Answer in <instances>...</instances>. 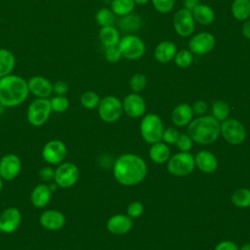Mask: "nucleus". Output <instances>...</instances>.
Returning <instances> with one entry per match:
<instances>
[{
    "instance_id": "obj_1",
    "label": "nucleus",
    "mask_w": 250,
    "mask_h": 250,
    "mask_svg": "<svg viewBox=\"0 0 250 250\" xmlns=\"http://www.w3.org/2000/svg\"><path fill=\"white\" fill-rule=\"evenodd\" d=\"M146 175V164L140 156L125 153L119 156L113 166L115 180L123 186H135Z\"/></svg>"
},
{
    "instance_id": "obj_2",
    "label": "nucleus",
    "mask_w": 250,
    "mask_h": 250,
    "mask_svg": "<svg viewBox=\"0 0 250 250\" xmlns=\"http://www.w3.org/2000/svg\"><path fill=\"white\" fill-rule=\"evenodd\" d=\"M27 80L17 74H9L0 78V104L4 107H15L22 104L28 97Z\"/></svg>"
},
{
    "instance_id": "obj_3",
    "label": "nucleus",
    "mask_w": 250,
    "mask_h": 250,
    "mask_svg": "<svg viewBox=\"0 0 250 250\" xmlns=\"http://www.w3.org/2000/svg\"><path fill=\"white\" fill-rule=\"evenodd\" d=\"M220 123L212 115H200L188 123V135L200 145H209L217 140Z\"/></svg>"
},
{
    "instance_id": "obj_4",
    "label": "nucleus",
    "mask_w": 250,
    "mask_h": 250,
    "mask_svg": "<svg viewBox=\"0 0 250 250\" xmlns=\"http://www.w3.org/2000/svg\"><path fill=\"white\" fill-rule=\"evenodd\" d=\"M52 112L49 99L35 98L27 106L26 119L32 126L39 127L48 121Z\"/></svg>"
},
{
    "instance_id": "obj_5",
    "label": "nucleus",
    "mask_w": 250,
    "mask_h": 250,
    "mask_svg": "<svg viewBox=\"0 0 250 250\" xmlns=\"http://www.w3.org/2000/svg\"><path fill=\"white\" fill-rule=\"evenodd\" d=\"M141 135L148 144H155L162 140L164 131L160 117L154 113H148L142 119L140 125Z\"/></svg>"
},
{
    "instance_id": "obj_6",
    "label": "nucleus",
    "mask_w": 250,
    "mask_h": 250,
    "mask_svg": "<svg viewBox=\"0 0 250 250\" xmlns=\"http://www.w3.org/2000/svg\"><path fill=\"white\" fill-rule=\"evenodd\" d=\"M117 46L121 56L130 61L142 58L146 51L144 41L135 34H127L121 37Z\"/></svg>"
},
{
    "instance_id": "obj_7",
    "label": "nucleus",
    "mask_w": 250,
    "mask_h": 250,
    "mask_svg": "<svg viewBox=\"0 0 250 250\" xmlns=\"http://www.w3.org/2000/svg\"><path fill=\"white\" fill-rule=\"evenodd\" d=\"M79 179L78 167L69 161H63L55 169L54 183L61 188L73 187Z\"/></svg>"
},
{
    "instance_id": "obj_8",
    "label": "nucleus",
    "mask_w": 250,
    "mask_h": 250,
    "mask_svg": "<svg viewBox=\"0 0 250 250\" xmlns=\"http://www.w3.org/2000/svg\"><path fill=\"white\" fill-rule=\"evenodd\" d=\"M194 156L188 151H182L168 159L167 170L178 177L187 176L194 169Z\"/></svg>"
},
{
    "instance_id": "obj_9",
    "label": "nucleus",
    "mask_w": 250,
    "mask_h": 250,
    "mask_svg": "<svg viewBox=\"0 0 250 250\" xmlns=\"http://www.w3.org/2000/svg\"><path fill=\"white\" fill-rule=\"evenodd\" d=\"M122 110V103L114 96H106L103 98L98 105L99 116L106 123L116 121L120 117Z\"/></svg>"
},
{
    "instance_id": "obj_10",
    "label": "nucleus",
    "mask_w": 250,
    "mask_h": 250,
    "mask_svg": "<svg viewBox=\"0 0 250 250\" xmlns=\"http://www.w3.org/2000/svg\"><path fill=\"white\" fill-rule=\"evenodd\" d=\"M66 146L62 141L51 140L43 146L41 156L49 165H59L63 162L66 156Z\"/></svg>"
},
{
    "instance_id": "obj_11",
    "label": "nucleus",
    "mask_w": 250,
    "mask_h": 250,
    "mask_svg": "<svg viewBox=\"0 0 250 250\" xmlns=\"http://www.w3.org/2000/svg\"><path fill=\"white\" fill-rule=\"evenodd\" d=\"M220 133L230 145H240L245 140L244 126L236 119H226L220 125Z\"/></svg>"
},
{
    "instance_id": "obj_12",
    "label": "nucleus",
    "mask_w": 250,
    "mask_h": 250,
    "mask_svg": "<svg viewBox=\"0 0 250 250\" xmlns=\"http://www.w3.org/2000/svg\"><path fill=\"white\" fill-rule=\"evenodd\" d=\"M173 27L178 35L182 37L190 36L195 28L192 13L184 8L178 10L173 17Z\"/></svg>"
},
{
    "instance_id": "obj_13",
    "label": "nucleus",
    "mask_w": 250,
    "mask_h": 250,
    "mask_svg": "<svg viewBox=\"0 0 250 250\" xmlns=\"http://www.w3.org/2000/svg\"><path fill=\"white\" fill-rule=\"evenodd\" d=\"M215 36L207 31H202L193 35L188 41V50L198 56L208 54L215 47Z\"/></svg>"
},
{
    "instance_id": "obj_14",
    "label": "nucleus",
    "mask_w": 250,
    "mask_h": 250,
    "mask_svg": "<svg viewBox=\"0 0 250 250\" xmlns=\"http://www.w3.org/2000/svg\"><path fill=\"white\" fill-rule=\"evenodd\" d=\"M21 170V160L15 153H7L0 159V177L3 181L16 179Z\"/></svg>"
},
{
    "instance_id": "obj_15",
    "label": "nucleus",
    "mask_w": 250,
    "mask_h": 250,
    "mask_svg": "<svg viewBox=\"0 0 250 250\" xmlns=\"http://www.w3.org/2000/svg\"><path fill=\"white\" fill-rule=\"evenodd\" d=\"M21 213L17 207H7L0 214V231L3 233L15 232L21 226Z\"/></svg>"
},
{
    "instance_id": "obj_16",
    "label": "nucleus",
    "mask_w": 250,
    "mask_h": 250,
    "mask_svg": "<svg viewBox=\"0 0 250 250\" xmlns=\"http://www.w3.org/2000/svg\"><path fill=\"white\" fill-rule=\"evenodd\" d=\"M27 87L29 94L33 95L35 98L49 99L53 94V83L42 75L31 76L27 80Z\"/></svg>"
},
{
    "instance_id": "obj_17",
    "label": "nucleus",
    "mask_w": 250,
    "mask_h": 250,
    "mask_svg": "<svg viewBox=\"0 0 250 250\" xmlns=\"http://www.w3.org/2000/svg\"><path fill=\"white\" fill-rule=\"evenodd\" d=\"M39 224L47 230H59L65 225V216L57 209H47L39 217Z\"/></svg>"
},
{
    "instance_id": "obj_18",
    "label": "nucleus",
    "mask_w": 250,
    "mask_h": 250,
    "mask_svg": "<svg viewBox=\"0 0 250 250\" xmlns=\"http://www.w3.org/2000/svg\"><path fill=\"white\" fill-rule=\"evenodd\" d=\"M123 110L127 115L137 118L142 116L146 111V102L138 93L127 95L122 102Z\"/></svg>"
},
{
    "instance_id": "obj_19",
    "label": "nucleus",
    "mask_w": 250,
    "mask_h": 250,
    "mask_svg": "<svg viewBox=\"0 0 250 250\" xmlns=\"http://www.w3.org/2000/svg\"><path fill=\"white\" fill-rule=\"evenodd\" d=\"M133 226L132 219L127 215L116 214L111 216L106 222V229L110 233L121 235L127 233Z\"/></svg>"
},
{
    "instance_id": "obj_20",
    "label": "nucleus",
    "mask_w": 250,
    "mask_h": 250,
    "mask_svg": "<svg viewBox=\"0 0 250 250\" xmlns=\"http://www.w3.org/2000/svg\"><path fill=\"white\" fill-rule=\"evenodd\" d=\"M52 189L49 184L42 183L36 185L30 192V202L35 208L46 207L52 198Z\"/></svg>"
},
{
    "instance_id": "obj_21",
    "label": "nucleus",
    "mask_w": 250,
    "mask_h": 250,
    "mask_svg": "<svg viewBox=\"0 0 250 250\" xmlns=\"http://www.w3.org/2000/svg\"><path fill=\"white\" fill-rule=\"evenodd\" d=\"M195 166L204 173H212L217 169L218 161L216 156L208 150H200L194 156Z\"/></svg>"
},
{
    "instance_id": "obj_22",
    "label": "nucleus",
    "mask_w": 250,
    "mask_h": 250,
    "mask_svg": "<svg viewBox=\"0 0 250 250\" xmlns=\"http://www.w3.org/2000/svg\"><path fill=\"white\" fill-rule=\"evenodd\" d=\"M177 53V46L172 41H161L154 49V58L158 62L167 63L174 60Z\"/></svg>"
},
{
    "instance_id": "obj_23",
    "label": "nucleus",
    "mask_w": 250,
    "mask_h": 250,
    "mask_svg": "<svg viewBox=\"0 0 250 250\" xmlns=\"http://www.w3.org/2000/svg\"><path fill=\"white\" fill-rule=\"evenodd\" d=\"M193 116L192 107L188 104H178L172 112V121L176 126L182 127L188 125Z\"/></svg>"
},
{
    "instance_id": "obj_24",
    "label": "nucleus",
    "mask_w": 250,
    "mask_h": 250,
    "mask_svg": "<svg viewBox=\"0 0 250 250\" xmlns=\"http://www.w3.org/2000/svg\"><path fill=\"white\" fill-rule=\"evenodd\" d=\"M142 23H143V20L138 14L130 13L126 16L120 17V20L118 21V27L123 32L132 34L133 32L141 28Z\"/></svg>"
},
{
    "instance_id": "obj_25",
    "label": "nucleus",
    "mask_w": 250,
    "mask_h": 250,
    "mask_svg": "<svg viewBox=\"0 0 250 250\" xmlns=\"http://www.w3.org/2000/svg\"><path fill=\"white\" fill-rule=\"evenodd\" d=\"M191 13L194 21L202 25H209L215 21V12L206 4L199 3Z\"/></svg>"
},
{
    "instance_id": "obj_26",
    "label": "nucleus",
    "mask_w": 250,
    "mask_h": 250,
    "mask_svg": "<svg viewBox=\"0 0 250 250\" xmlns=\"http://www.w3.org/2000/svg\"><path fill=\"white\" fill-rule=\"evenodd\" d=\"M120 38V32L114 25L103 26L99 31V39L104 47L118 45Z\"/></svg>"
},
{
    "instance_id": "obj_27",
    "label": "nucleus",
    "mask_w": 250,
    "mask_h": 250,
    "mask_svg": "<svg viewBox=\"0 0 250 250\" xmlns=\"http://www.w3.org/2000/svg\"><path fill=\"white\" fill-rule=\"evenodd\" d=\"M15 65V55L8 49L0 48V78L11 74Z\"/></svg>"
},
{
    "instance_id": "obj_28",
    "label": "nucleus",
    "mask_w": 250,
    "mask_h": 250,
    "mask_svg": "<svg viewBox=\"0 0 250 250\" xmlns=\"http://www.w3.org/2000/svg\"><path fill=\"white\" fill-rule=\"evenodd\" d=\"M230 12L232 17L239 21L248 20L250 17V0H233Z\"/></svg>"
},
{
    "instance_id": "obj_29",
    "label": "nucleus",
    "mask_w": 250,
    "mask_h": 250,
    "mask_svg": "<svg viewBox=\"0 0 250 250\" xmlns=\"http://www.w3.org/2000/svg\"><path fill=\"white\" fill-rule=\"evenodd\" d=\"M170 156V148L164 143H155L149 148V157L150 159L157 163L162 164L169 159Z\"/></svg>"
},
{
    "instance_id": "obj_30",
    "label": "nucleus",
    "mask_w": 250,
    "mask_h": 250,
    "mask_svg": "<svg viewBox=\"0 0 250 250\" xmlns=\"http://www.w3.org/2000/svg\"><path fill=\"white\" fill-rule=\"evenodd\" d=\"M136 3L134 0H111L110 9L115 16L123 17L133 13Z\"/></svg>"
},
{
    "instance_id": "obj_31",
    "label": "nucleus",
    "mask_w": 250,
    "mask_h": 250,
    "mask_svg": "<svg viewBox=\"0 0 250 250\" xmlns=\"http://www.w3.org/2000/svg\"><path fill=\"white\" fill-rule=\"evenodd\" d=\"M97 23L103 27V26H109L113 25L115 22V15L111 11L110 8H101L97 11L96 16H95Z\"/></svg>"
},
{
    "instance_id": "obj_32",
    "label": "nucleus",
    "mask_w": 250,
    "mask_h": 250,
    "mask_svg": "<svg viewBox=\"0 0 250 250\" xmlns=\"http://www.w3.org/2000/svg\"><path fill=\"white\" fill-rule=\"evenodd\" d=\"M231 202L239 208H247L250 206V189L238 188L231 194Z\"/></svg>"
},
{
    "instance_id": "obj_33",
    "label": "nucleus",
    "mask_w": 250,
    "mask_h": 250,
    "mask_svg": "<svg viewBox=\"0 0 250 250\" xmlns=\"http://www.w3.org/2000/svg\"><path fill=\"white\" fill-rule=\"evenodd\" d=\"M229 114V106L224 101H216L212 104V116L218 121H224L228 119Z\"/></svg>"
},
{
    "instance_id": "obj_34",
    "label": "nucleus",
    "mask_w": 250,
    "mask_h": 250,
    "mask_svg": "<svg viewBox=\"0 0 250 250\" xmlns=\"http://www.w3.org/2000/svg\"><path fill=\"white\" fill-rule=\"evenodd\" d=\"M100 101H101L100 96L95 91H92V90L84 92L80 97V103L82 106L87 109H93L98 107Z\"/></svg>"
},
{
    "instance_id": "obj_35",
    "label": "nucleus",
    "mask_w": 250,
    "mask_h": 250,
    "mask_svg": "<svg viewBox=\"0 0 250 250\" xmlns=\"http://www.w3.org/2000/svg\"><path fill=\"white\" fill-rule=\"evenodd\" d=\"M50 100V104L53 112L62 113L69 107V100L66 96H57L54 95Z\"/></svg>"
},
{
    "instance_id": "obj_36",
    "label": "nucleus",
    "mask_w": 250,
    "mask_h": 250,
    "mask_svg": "<svg viewBox=\"0 0 250 250\" xmlns=\"http://www.w3.org/2000/svg\"><path fill=\"white\" fill-rule=\"evenodd\" d=\"M192 61H193V54L187 49L177 51L174 57V62L176 65L181 68L188 67L191 64Z\"/></svg>"
},
{
    "instance_id": "obj_37",
    "label": "nucleus",
    "mask_w": 250,
    "mask_h": 250,
    "mask_svg": "<svg viewBox=\"0 0 250 250\" xmlns=\"http://www.w3.org/2000/svg\"><path fill=\"white\" fill-rule=\"evenodd\" d=\"M129 84L134 93H139L146 88V78L143 73H136L130 78Z\"/></svg>"
},
{
    "instance_id": "obj_38",
    "label": "nucleus",
    "mask_w": 250,
    "mask_h": 250,
    "mask_svg": "<svg viewBox=\"0 0 250 250\" xmlns=\"http://www.w3.org/2000/svg\"><path fill=\"white\" fill-rule=\"evenodd\" d=\"M150 1L152 3L153 8L157 12L161 14H166L173 10L176 0H150Z\"/></svg>"
},
{
    "instance_id": "obj_39",
    "label": "nucleus",
    "mask_w": 250,
    "mask_h": 250,
    "mask_svg": "<svg viewBox=\"0 0 250 250\" xmlns=\"http://www.w3.org/2000/svg\"><path fill=\"white\" fill-rule=\"evenodd\" d=\"M121 53L119 51L118 46H110V47H104V59L110 62L115 63L121 59Z\"/></svg>"
},
{
    "instance_id": "obj_40",
    "label": "nucleus",
    "mask_w": 250,
    "mask_h": 250,
    "mask_svg": "<svg viewBox=\"0 0 250 250\" xmlns=\"http://www.w3.org/2000/svg\"><path fill=\"white\" fill-rule=\"evenodd\" d=\"M176 146L181 151H189L192 147V140L188 134H180Z\"/></svg>"
},
{
    "instance_id": "obj_41",
    "label": "nucleus",
    "mask_w": 250,
    "mask_h": 250,
    "mask_svg": "<svg viewBox=\"0 0 250 250\" xmlns=\"http://www.w3.org/2000/svg\"><path fill=\"white\" fill-rule=\"evenodd\" d=\"M38 176L42 182L52 183L55 178V169L52 166H44L39 170Z\"/></svg>"
},
{
    "instance_id": "obj_42",
    "label": "nucleus",
    "mask_w": 250,
    "mask_h": 250,
    "mask_svg": "<svg viewBox=\"0 0 250 250\" xmlns=\"http://www.w3.org/2000/svg\"><path fill=\"white\" fill-rule=\"evenodd\" d=\"M179 136H180V133L178 132V130H176L173 127H169L167 129H164L162 134V140L166 144L173 145V144H176Z\"/></svg>"
},
{
    "instance_id": "obj_43",
    "label": "nucleus",
    "mask_w": 250,
    "mask_h": 250,
    "mask_svg": "<svg viewBox=\"0 0 250 250\" xmlns=\"http://www.w3.org/2000/svg\"><path fill=\"white\" fill-rule=\"evenodd\" d=\"M144 211V205L139 201H133L130 203L127 207V216H129L131 219L138 218L142 215Z\"/></svg>"
},
{
    "instance_id": "obj_44",
    "label": "nucleus",
    "mask_w": 250,
    "mask_h": 250,
    "mask_svg": "<svg viewBox=\"0 0 250 250\" xmlns=\"http://www.w3.org/2000/svg\"><path fill=\"white\" fill-rule=\"evenodd\" d=\"M69 91V86L64 80H58L53 83V94L57 96H65Z\"/></svg>"
},
{
    "instance_id": "obj_45",
    "label": "nucleus",
    "mask_w": 250,
    "mask_h": 250,
    "mask_svg": "<svg viewBox=\"0 0 250 250\" xmlns=\"http://www.w3.org/2000/svg\"><path fill=\"white\" fill-rule=\"evenodd\" d=\"M191 107H192L193 113H196L198 115H203L207 111L208 105L204 101L200 100V101H196Z\"/></svg>"
},
{
    "instance_id": "obj_46",
    "label": "nucleus",
    "mask_w": 250,
    "mask_h": 250,
    "mask_svg": "<svg viewBox=\"0 0 250 250\" xmlns=\"http://www.w3.org/2000/svg\"><path fill=\"white\" fill-rule=\"evenodd\" d=\"M214 250H238V247L230 240H224L218 243Z\"/></svg>"
},
{
    "instance_id": "obj_47",
    "label": "nucleus",
    "mask_w": 250,
    "mask_h": 250,
    "mask_svg": "<svg viewBox=\"0 0 250 250\" xmlns=\"http://www.w3.org/2000/svg\"><path fill=\"white\" fill-rule=\"evenodd\" d=\"M241 32L244 38L250 40V21L246 20L243 21L242 27H241Z\"/></svg>"
},
{
    "instance_id": "obj_48",
    "label": "nucleus",
    "mask_w": 250,
    "mask_h": 250,
    "mask_svg": "<svg viewBox=\"0 0 250 250\" xmlns=\"http://www.w3.org/2000/svg\"><path fill=\"white\" fill-rule=\"evenodd\" d=\"M199 0H184L183 4H184V9L188 10V11H192L198 4H199Z\"/></svg>"
},
{
    "instance_id": "obj_49",
    "label": "nucleus",
    "mask_w": 250,
    "mask_h": 250,
    "mask_svg": "<svg viewBox=\"0 0 250 250\" xmlns=\"http://www.w3.org/2000/svg\"><path fill=\"white\" fill-rule=\"evenodd\" d=\"M238 250H250V243H245V244H243V245L240 247V249H238Z\"/></svg>"
},
{
    "instance_id": "obj_50",
    "label": "nucleus",
    "mask_w": 250,
    "mask_h": 250,
    "mask_svg": "<svg viewBox=\"0 0 250 250\" xmlns=\"http://www.w3.org/2000/svg\"><path fill=\"white\" fill-rule=\"evenodd\" d=\"M134 1H135V3L138 4V5H145V4H146L149 0H134Z\"/></svg>"
},
{
    "instance_id": "obj_51",
    "label": "nucleus",
    "mask_w": 250,
    "mask_h": 250,
    "mask_svg": "<svg viewBox=\"0 0 250 250\" xmlns=\"http://www.w3.org/2000/svg\"><path fill=\"white\" fill-rule=\"evenodd\" d=\"M2 188H3V180H2V178L0 177V192L2 191Z\"/></svg>"
}]
</instances>
